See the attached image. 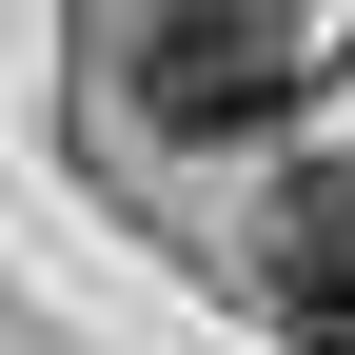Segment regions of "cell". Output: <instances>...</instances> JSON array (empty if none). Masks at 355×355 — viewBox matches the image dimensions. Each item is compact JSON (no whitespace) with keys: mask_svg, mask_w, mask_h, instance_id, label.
<instances>
[{"mask_svg":"<svg viewBox=\"0 0 355 355\" xmlns=\"http://www.w3.org/2000/svg\"><path fill=\"white\" fill-rule=\"evenodd\" d=\"M296 79H316L296 0H158V40H139V119L158 139H277Z\"/></svg>","mask_w":355,"mask_h":355,"instance_id":"6da1fadb","label":"cell"},{"mask_svg":"<svg viewBox=\"0 0 355 355\" xmlns=\"http://www.w3.org/2000/svg\"><path fill=\"white\" fill-rule=\"evenodd\" d=\"M277 316L316 336V355H355V158H316L277 198Z\"/></svg>","mask_w":355,"mask_h":355,"instance_id":"7a4b0ae2","label":"cell"}]
</instances>
